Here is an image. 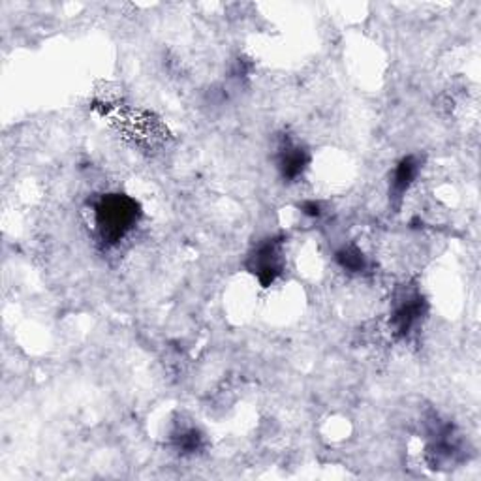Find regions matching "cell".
Wrapping results in <instances>:
<instances>
[{
    "label": "cell",
    "instance_id": "cell-1",
    "mask_svg": "<svg viewBox=\"0 0 481 481\" xmlns=\"http://www.w3.org/2000/svg\"><path fill=\"white\" fill-rule=\"evenodd\" d=\"M136 203L124 196H111L98 207L100 230L104 235L113 239L122 237L136 222Z\"/></svg>",
    "mask_w": 481,
    "mask_h": 481
},
{
    "label": "cell",
    "instance_id": "cell-2",
    "mask_svg": "<svg viewBox=\"0 0 481 481\" xmlns=\"http://www.w3.org/2000/svg\"><path fill=\"white\" fill-rule=\"evenodd\" d=\"M421 316V299H408L406 303L397 310L395 323L400 333H408Z\"/></svg>",
    "mask_w": 481,
    "mask_h": 481
},
{
    "label": "cell",
    "instance_id": "cell-3",
    "mask_svg": "<svg viewBox=\"0 0 481 481\" xmlns=\"http://www.w3.org/2000/svg\"><path fill=\"white\" fill-rule=\"evenodd\" d=\"M415 173H417V164H415L414 158L412 156L404 158L393 173V190L397 194L406 192L410 184L414 183Z\"/></svg>",
    "mask_w": 481,
    "mask_h": 481
},
{
    "label": "cell",
    "instance_id": "cell-4",
    "mask_svg": "<svg viewBox=\"0 0 481 481\" xmlns=\"http://www.w3.org/2000/svg\"><path fill=\"white\" fill-rule=\"evenodd\" d=\"M304 166H307V155L303 153V149H288L284 153L283 162H280L284 177H299L303 173Z\"/></svg>",
    "mask_w": 481,
    "mask_h": 481
},
{
    "label": "cell",
    "instance_id": "cell-5",
    "mask_svg": "<svg viewBox=\"0 0 481 481\" xmlns=\"http://www.w3.org/2000/svg\"><path fill=\"white\" fill-rule=\"evenodd\" d=\"M338 263L350 273H361L365 269V258L361 254L360 250L354 249V247H348V249H343L337 254Z\"/></svg>",
    "mask_w": 481,
    "mask_h": 481
},
{
    "label": "cell",
    "instance_id": "cell-6",
    "mask_svg": "<svg viewBox=\"0 0 481 481\" xmlns=\"http://www.w3.org/2000/svg\"><path fill=\"white\" fill-rule=\"evenodd\" d=\"M303 210L309 216H320V205L316 203V201H307L303 205Z\"/></svg>",
    "mask_w": 481,
    "mask_h": 481
}]
</instances>
